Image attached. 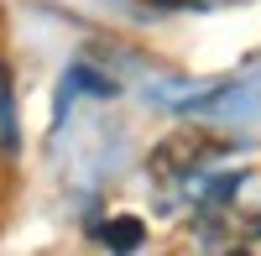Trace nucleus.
I'll return each mask as SVG.
<instances>
[{
  "mask_svg": "<svg viewBox=\"0 0 261 256\" xmlns=\"http://www.w3.org/2000/svg\"><path fill=\"white\" fill-rule=\"evenodd\" d=\"M214 152H220V141H214L209 131H172V136H162L146 152V173L157 178V183H172V178L199 173Z\"/></svg>",
  "mask_w": 261,
  "mask_h": 256,
  "instance_id": "nucleus-1",
  "label": "nucleus"
},
{
  "mask_svg": "<svg viewBox=\"0 0 261 256\" xmlns=\"http://www.w3.org/2000/svg\"><path fill=\"white\" fill-rule=\"evenodd\" d=\"M141 236H146V230H141L136 215H115V220H105V225H99V241L110 246V251H136Z\"/></svg>",
  "mask_w": 261,
  "mask_h": 256,
  "instance_id": "nucleus-2",
  "label": "nucleus"
},
{
  "mask_svg": "<svg viewBox=\"0 0 261 256\" xmlns=\"http://www.w3.org/2000/svg\"><path fill=\"white\" fill-rule=\"evenodd\" d=\"M0 141L16 146V110H11V73L0 63Z\"/></svg>",
  "mask_w": 261,
  "mask_h": 256,
  "instance_id": "nucleus-3",
  "label": "nucleus"
}]
</instances>
